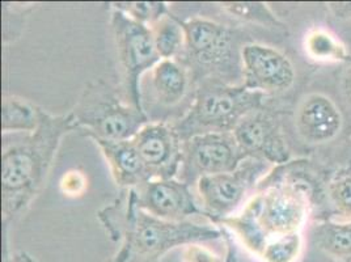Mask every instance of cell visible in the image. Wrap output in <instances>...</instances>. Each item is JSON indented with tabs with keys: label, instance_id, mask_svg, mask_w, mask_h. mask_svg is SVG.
<instances>
[{
	"label": "cell",
	"instance_id": "24",
	"mask_svg": "<svg viewBox=\"0 0 351 262\" xmlns=\"http://www.w3.org/2000/svg\"><path fill=\"white\" fill-rule=\"evenodd\" d=\"M302 250L300 233L277 239L263 248L258 256L263 262H295Z\"/></svg>",
	"mask_w": 351,
	"mask_h": 262
},
{
	"label": "cell",
	"instance_id": "10",
	"mask_svg": "<svg viewBox=\"0 0 351 262\" xmlns=\"http://www.w3.org/2000/svg\"><path fill=\"white\" fill-rule=\"evenodd\" d=\"M243 86L263 95H277L293 87L296 73L293 62L267 45L245 44L241 50Z\"/></svg>",
	"mask_w": 351,
	"mask_h": 262
},
{
	"label": "cell",
	"instance_id": "8",
	"mask_svg": "<svg viewBox=\"0 0 351 262\" xmlns=\"http://www.w3.org/2000/svg\"><path fill=\"white\" fill-rule=\"evenodd\" d=\"M110 25L117 47L128 102L143 109L141 78L143 73L151 71L161 60L154 43L152 32L149 27L136 23L118 10H113L112 12Z\"/></svg>",
	"mask_w": 351,
	"mask_h": 262
},
{
	"label": "cell",
	"instance_id": "19",
	"mask_svg": "<svg viewBox=\"0 0 351 262\" xmlns=\"http://www.w3.org/2000/svg\"><path fill=\"white\" fill-rule=\"evenodd\" d=\"M156 50L162 59H177L184 51L186 34L182 21L177 16L168 14L149 27Z\"/></svg>",
	"mask_w": 351,
	"mask_h": 262
},
{
	"label": "cell",
	"instance_id": "11",
	"mask_svg": "<svg viewBox=\"0 0 351 262\" xmlns=\"http://www.w3.org/2000/svg\"><path fill=\"white\" fill-rule=\"evenodd\" d=\"M132 142L152 180H171L178 176L184 142L171 122H148Z\"/></svg>",
	"mask_w": 351,
	"mask_h": 262
},
{
	"label": "cell",
	"instance_id": "16",
	"mask_svg": "<svg viewBox=\"0 0 351 262\" xmlns=\"http://www.w3.org/2000/svg\"><path fill=\"white\" fill-rule=\"evenodd\" d=\"M108 161L114 182L121 190L134 189L152 180L132 139L108 141L92 138Z\"/></svg>",
	"mask_w": 351,
	"mask_h": 262
},
{
	"label": "cell",
	"instance_id": "6",
	"mask_svg": "<svg viewBox=\"0 0 351 262\" xmlns=\"http://www.w3.org/2000/svg\"><path fill=\"white\" fill-rule=\"evenodd\" d=\"M70 113L76 129L89 139L130 141L151 122L143 109L121 100L104 80L88 83Z\"/></svg>",
	"mask_w": 351,
	"mask_h": 262
},
{
	"label": "cell",
	"instance_id": "25",
	"mask_svg": "<svg viewBox=\"0 0 351 262\" xmlns=\"http://www.w3.org/2000/svg\"><path fill=\"white\" fill-rule=\"evenodd\" d=\"M206 243H191L182 248V262H226L227 253L221 256L205 247Z\"/></svg>",
	"mask_w": 351,
	"mask_h": 262
},
{
	"label": "cell",
	"instance_id": "18",
	"mask_svg": "<svg viewBox=\"0 0 351 262\" xmlns=\"http://www.w3.org/2000/svg\"><path fill=\"white\" fill-rule=\"evenodd\" d=\"M316 247L325 254L337 259H351V220L325 222L312 233Z\"/></svg>",
	"mask_w": 351,
	"mask_h": 262
},
{
	"label": "cell",
	"instance_id": "4",
	"mask_svg": "<svg viewBox=\"0 0 351 262\" xmlns=\"http://www.w3.org/2000/svg\"><path fill=\"white\" fill-rule=\"evenodd\" d=\"M186 43L182 60L198 84L202 80H218L231 86H241L243 60L241 37L237 30L205 17H191L182 21Z\"/></svg>",
	"mask_w": 351,
	"mask_h": 262
},
{
	"label": "cell",
	"instance_id": "23",
	"mask_svg": "<svg viewBox=\"0 0 351 262\" xmlns=\"http://www.w3.org/2000/svg\"><path fill=\"white\" fill-rule=\"evenodd\" d=\"M328 200L343 220H351V171L337 174L328 184Z\"/></svg>",
	"mask_w": 351,
	"mask_h": 262
},
{
	"label": "cell",
	"instance_id": "3",
	"mask_svg": "<svg viewBox=\"0 0 351 262\" xmlns=\"http://www.w3.org/2000/svg\"><path fill=\"white\" fill-rule=\"evenodd\" d=\"M308 211L307 191L296 181L287 178L278 167L258 184L243 210L221 220L219 226L232 230L253 254L260 256L269 243L300 233Z\"/></svg>",
	"mask_w": 351,
	"mask_h": 262
},
{
	"label": "cell",
	"instance_id": "20",
	"mask_svg": "<svg viewBox=\"0 0 351 262\" xmlns=\"http://www.w3.org/2000/svg\"><path fill=\"white\" fill-rule=\"evenodd\" d=\"M304 49L308 57L317 62H348L350 59L346 46L328 30H311L306 36Z\"/></svg>",
	"mask_w": 351,
	"mask_h": 262
},
{
	"label": "cell",
	"instance_id": "9",
	"mask_svg": "<svg viewBox=\"0 0 351 262\" xmlns=\"http://www.w3.org/2000/svg\"><path fill=\"white\" fill-rule=\"evenodd\" d=\"M180 181L194 187L207 176L234 172L248 156L237 145L234 132L197 135L184 142Z\"/></svg>",
	"mask_w": 351,
	"mask_h": 262
},
{
	"label": "cell",
	"instance_id": "15",
	"mask_svg": "<svg viewBox=\"0 0 351 262\" xmlns=\"http://www.w3.org/2000/svg\"><path fill=\"white\" fill-rule=\"evenodd\" d=\"M293 122L298 135L306 143L320 146L336 139L342 130L343 117L329 96L313 92L298 104Z\"/></svg>",
	"mask_w": 351,
	"mask_h": 262
},
{
	"label": "cell",
	"instance_id": "27",
	"mask_svg": "<svg viewBox=\"0 0 351 262\" xmlns=\"http://www.w3.org/2000/svg\"><path fill=\"white\" fill-rule=\"evenodd\" d=\"M339 87H341L342 97H343V100L346 102L348 108L351 110V66L342 75Z\"/></svg>",
	"mask_w": 351,
	"mask_h": 262
},
{
	"label": "cell",
	"instance_id": "30",
	"mask_svg": "<svg viewBox=\"0 0 351 262\" xmlns=\"http://www.w3.org/2000/svg\"><path fill=\"white\" fill-rule=\"evenodd\" d=\"M11 262H38L33 256H30L27 252H17L15 254H11Z\"/></svg>",
	"mask_w": 351,
	"mask_h": 262
},
{
	"label": "cell",
	"instance_id": "7",
	"mask_svg": "<svg viewBox=\"0 0 351 262\" xmlns=\"http://www.w3.org/2000/svg\"><path fill=\"white\" fill-rule=\"evenodd\" d=\"M271 172V163L260 158H247L234 172L207 176L195 184L201 209L211 224L219 226L224 219L236 215L247 204L250 193Z\"/></svg>",
	"mask_w": 351,
	"mask_h": 262
},
{
	"label": "cell",
	"instance_id": "28",
	"mask_svg": "<svg viewBox=\"0 0 351 262\" xmlns=\"http://www.w3.org/2000/svg\"><path fill=\"white\" fill-rule=\"evenodd\" d=\"M328 7L335 14L337 19L351 17V3H329Z\"/></svg>",
	"mask_w": 351,
	"mask_h": 262
},
{
	"label": "cell",
	"instance_id": "14",
	"mask_svg": "<svg viewBox=\"0 0 351 262\" xmlns=\"http://www.w3.org/2000/svg\"><path fill=\"white\" fill-rule=\"evenodd\" d=\"M151 108L155 112H177L184 115L194 102L197 83L191 69L180 59H162L148 76Z\"/></svg>",
	"mask_w": 351,
	"mask_h": 262
},
{
	"label": "cell",
	"instance_id": "26",
	"mask_svg": "<svg viewBox=\"0 0 351 262\" xmlns=\"http://www.w3.org/2000/svg\"><path fill=\"white\" fill-rule=\"evenodd\" d=\"M87 189V178L79 171H70L62 177L60 190L69 197H79Z\"/></svg>",
	"mask_w": 351,
	"mask_h": 262
},
{
	"label": "cell",
	"instance_id": "17",
	"mask_svg": "<svg viewBox=\"0 0 351 262\" xmlns=\"http://www.w3.org/2000/svg\"><path fill=\"white\" fill-rule=\"evenodd\" d=\"M43 109L34 104L17 97L4 96L1 102L3 134H28L38 128Z\"/></svg>",
	"mask_w": 351,
	"mask_h": 262
},
{
	"label": "cell",
	"instance_id": "31",
	"mask_svg": "<svg viewBox=\"0 0 351 262\" xmlns=\"http://www.w3.org/2000/svg\"><path fill=\"white\" fill-rule=\"evenodd\" d=\"M239 262H241V261H240V260H239Z\"/></svg>",
	"mask_w": 351,
	"mask_h": 262
},
{
	"label": "cell",
	"instance_id": "22",
	"mask_svg": "<svg viewBox=\"0 0 351 262\" xmlns=\"http://www.w3.org/2000/svg\"><path fill=\"white\" fill-rule=\"evenodd\" d=\"M112 7L147 27L154 25L161 17L171 14L164 1H118L112 3Z\"/></svg>",
	"mask_w": 351,
	"mask_h": 262
},
{
	"label": "cell",
	"instance_id": "29",
	"mask_svg": "<svg viewBox=\"0 0 351 262\" xmlns=\"http://www.w3.org/2000/svg\"><path fill=\"white\" fill-rule=\"evenodd\" d=\"M224 240H226V246H227V260L226 262H239V259L236 256V249H234V241L232 237L227 233H224Z\"/></svg>",
	"mask_w": 351,
	"mask_h": 262
},
{
	"label": "cell",
	"instance_id": "21",
	"mask_svg": "<svg viewBox=\"0 0 351 262\" xmlns=\"http://www.w3.org/2000/svg\"><path fill=\"white\" fill-rule=\"evenodd\" d=\"M221 10L239 20L261 24L265 27L285 29V24L276 17L270 8L263 3L252 1H224L219 3Z\"/></svg>",
	"mask_w": 351,
	"mask_h": 262
},
{
	"label": "cell",
	"instance_id": "2",
	"mask_svg": "<svg viewBox=\"0 0 351 262\" xmlns=\"http://www.w3.org/2000/svg\"><path fill=\"white\" fill-rule=\"evenodd\" d=\"M97 219L119 246L108 262H161L175 248L215 241L226 233L215 224L172 223L149 215L136 204L134 189L121 190L112 204L97 213Z\"/></svg>",
	"mask_w": 351,
	"mask_h": 262
},
{
	"label": "cell",
	"instance_id": "13",
	"mask_svg": "<svg viewBox=\"0 0 351 262\" xmlns=\"http://www.w3.org/2000/svg\"><path fill=\"white\" fill-rule=\"evenodd\" d=\"M138 206L156 218L182 223L191 217H205L191 187L180 180H149L134 188Z\"/></svg>",
	"mask_w": 351,
	"mask_h": 262
},
{
	"label": "cell",
	"instance_id": "5",
	"mask_svg": "<svg viewBox=\"0 0 351 262\" xmlns=\"http://www.w3.org/2000/svg\"><path fill=\"white\" fill-rule=\"evenodd\" d=\"M265 97L244 86L202 80L197 84L191 109L172 125L182 142L204 134L232 132L244 117L265 106Z\"/></svg>",
	"mask_w": 351,
	"mask_h": 262
},
{
	"label": "cell",
	"instance_id": "12",
	"mask_svg": "<svg viewBox=\"0 0 351 262\" xmlns=\"http://www.w3.org/2000/svg\"><path fill=\"white\" fill-rule=\"evenodd\" d=\"M232 132L248 158H260L279 165L289 163L290 150L278 118L265 106L244 117Z\"/></svg>",
	"mask_w": 351,
	"mask_h": 262
},
{
	"label": "cell",
	"instance_id": "1",
	"mask_svg": "<svg viewBox=\"0 0 351 262\" xmlns=\"http://www.w3.org/2000/svg\"><path fill=\"white\" fill-rule=\"evenodd\" d=\"M77 130L71 113L53 116L43 109L40 125L28 134H3V231L21 218L43 191L63 136Z\"/></svg>",
	"mask_w": 351,
	"mask_h": 262
}]
</instances>
